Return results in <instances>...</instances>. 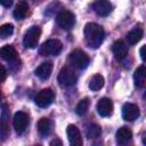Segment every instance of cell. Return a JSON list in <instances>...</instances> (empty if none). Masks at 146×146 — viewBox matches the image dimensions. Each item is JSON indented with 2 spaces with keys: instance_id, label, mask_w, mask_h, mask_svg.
I'll use <instances>...</instances> for the list:
<instances>
[{
  "instance_id": "cell-24",
  "label": "cell",
  "mask_w": 146,
  "mask_h": 146,
  "mask_svg": "<svg viewBox=\"0 0 146 146\" xmlns=\"http://www.w3.org/2000/svg\"><path fill=\"white\" fill-rule=\"evenodd\" d=\"M100 133H102V129L98 124H91V125H89V128L87 130V137L90 139L99 137Z\"/></svg>"
},
{
  "instance_id": "cell-23",
  "label": "cell",
  "mask_w": 146,
  "mask_h": 146,
  "mask_svg": "<svg viewBox=\"0 0 146 146\" xmlns=\"http://www.w3.org/2000/svg\"><path fill=\"white\" fill-rule=\"evenodd\" d=\"M88 107H89V100H88V98H83L76 105L75 112H76L78 115H84L88 111Z\"/></svg>"
},
{
  "instance_id": "cell-20",
  "label": "cell",
  "mask_w": 146,
  "mask_h": 146,
  "mask_svg": "<svg viewBox=\"0 0 146 146\" xmlns=\"http://www.w3.org/2000/svg\"><path fill=\"white\" fill-rule=\"evenodd\" d=\"M143 30L140 27H136L133 30H131L128 34H127V41L129 44H136L137 42H139L143 38Z\"/></svg>"
},
{
  "instance_id": "cell-5",
  "label": "cell",
  "mask_w": 146,
  "mask_h": 146,
  "mask_svg": "<svg viewBox=\"0 0 146 146\" xmlns=\"http://www.w3.org/2000/svg\"><path fill=\"white\" fill-rule=\"evenodd\" d=\"M56 22L63 30H71L75 24V16L70 10H62L57 14Z\"/></svg>"
},
{
  "instance_id": "cell-2",
  "label": "cell",
  "mask_w": 146,
  "mask_h": 146,
  "mask_svg": "<svg viewBox=\"0 0 146 146\" xmlns=\"http://www.w3.org/2000/svg\"><path fill=\"white\" fill-rule=\"evenodd\" d=\"M62 42L57 39H50L40 46L39 54L41 56H56L62 51Z\"/></svg>"
},
{
  "instance_id": "cell-19",
  "label": "cell",
  "mask_w": 146,
  "mask_h": 146,
  "mask_svg": "<svg viewBox=\"0 0 146 146\" xmlns=\"http://www.w3.org/2000/svg\"><path fill=\"white\" fill-rule=\"evenodd\" d=\"M27 11H29V3H27L25 0H21V1L16 5V7H15L13 14H14V17H15L16 19H23V18L26 16Z\"/></svg>"
},
{
  "instance_id": "cell-12",
  "label": "cell",
  "mask_w": 146,
  "mask_h": 146,
  "mask_svg": "<svg viewBox=\"0 0 146 146\" xmlns=\"http://www.w3.org/2000/svg\"><path fill=\"white\" fill-rule=\"evenodd\" d=\"M97 112L100 116H104V117L112 115V113H113L112 100L110 98H106V97L99 99V102L97 103Z\"/></svg>"
},
{
  "instance_id": "cell-30",
  "label": "cell",
  "mask_w": 146,
  "mask_h": 146,
  "mask_svg": "<svg viewBox=\"0 0 146 146\" xmlns=\"http://www.w3.org/2000/svg\"><path fill=\"white\" fill-rule=\"evenodd\" d=\"M1 98H2V96H1V91H0V103H1Z\"/></svg>"
},
{
  "instance_id": "cell-11",
  "label": "cell",
  "mask_w": 146,
  "mask_h": 146,
  "mask_svg": "<svg viewBox=\"0 0 146 146\" xmlns=\"http://www.w3.org/2000/svg\"><path fill=\"white\" fill-rule=\"evenodd\" d=\"M66 133H67V138L71 145L73 146H81L83 144L81 133L79 131V129L76 128V125L74 124H70L66 129Z\"/></svg>"
},
{
  "instance_id": "cell-21",
  "label": "cell",
  "mask_w": 146,
  "mask_h": 146,
  "mask_svg": "<svg viewBox=\"0 0 146 146\" xmlns=\"http://www.w3.org/2000/svg\"><path fill=\"white\" fill-rule=\"evenodd\" d=\"M104 78H103V75H100V74H95L92 78H91V80H90V82H89V88L92 90V91H97V90H100L103 87H104Z\"/></svg>"
},
{
  "instance_id": "cell-13",
  "label": "cell",
  "mask_w": 146,
  "mask_h": 146,
  "mask_svg": "<svg viewBox=\"0 0 146 146\" xmlns=\"http://www.w3.org/2000/svg\"><path fill=\"white\" fill-rule=\"evenodd\" d=\"M94 10L99 16H108L112 13V5L108 0H96L92 5Z\"/></svg>"
},
{
  "instance_id": "cell-26",
  "label": "cell",
  "mask_w": 146,
  "mask_h": 146,
  "mask_svg": "<svg viewBox=\"0 0 146 146\" xmlns=\"http://www.w3.org/2000/svg\"><path fill=\"white\" fill-rule=\"evenodd\" d=\"M6 78H7V71H6L5 66L0 64V82L5 81V80H6Z\"/></svg>"
},
{
  "instance_id": "cell-10",
  "label": "cell",
  "mask_w": 146,
  "mask_h": 146,
  "mask_svg": "<svg viewBox=\"0 0 146 146\" xmlns=\"http://www.w3.org/2000/svg\"><path fill=\"white\" fill-rule=\"evenodd\" d=\"M139 107L136 104L127 103L122 107V117L127 121H135L139 117Z\"/></svg>"
},
{
  "instance_id": "cell-8",
  "label": "cell",
  "mask_w": 146,
  "mask_h": 146,
  "mask_svg": "<svg viewBox=\"0 0 146 146\" xmlns=\"http://www.w3.org/2000/svg\"><path fill=\"white\" fill-rule=\"evenodd\" d=\"M0 136L2 140H6L7 137L9 136V110L7 104L2 105L1 119H0Z\"/></svg>"
},
{
  "instance_id": "cell-6",
  "label": "cell",
  "mask_w": 146,
  "mask_h": 146,
  "mask_svg": "<svg viewBox=\"0 0 146 146\" xmlns=\"http://www.w3.org/2000/svg\"><path fill=\"white\" fill-rule=\"evenodd\" d=\"M54 99H55V92L50 88H46L38 92L34 102L39 107H48L54 102Z\"/></svg>"
},
{
  "instance_id": "cell-25",
  "label": "cell",
  "mask_w": 146,
  "mask_h": 146,
  "mask_svg": "<svg viewBox=\"0 0 146 146\" xmlns=\"http://www.w3.org/2000/svg\"><path fill=\"white\" fill-rule=\"evenodd\" d=\"M14 32V26L13 24H3L0 26V38L1 39H6L8 36H10Z\"/></svg>"
},
{
  "instance_id": "cell-4",
  "label": "cell",
  "mask_w": 146,
  "mask_h": 146,
  "mask_svg": "<svg viewBox=\"0 0 146 146\" xmlns=\"http://www.w3.org/2000/svg\"><path fill=\"white\" fill-rule=\"evenodd\" d=\"M68 59H70V63L74 67H76L79 70H83V68H86L89 65V57H88V55L84 51L80 50V49L73 50L71 52Z\"/></svg>"
},
{
  "instance_id": "cell-28",
  "label": "cell",
  "mask_w": 146,
  "mask_h": 146,
  "mask_svg": "<svg viewBox=\"0 0 146 146\" xmlns=\"http://www.w3.org/2000/svg\"><path fill=\"white\" fill-rule=\"evenodd\" d=\"M63 143H62V140H59V139H54L52 141H50V145L51 146H54V145H62Z\"/></svg>"
},
{
  "instance_id": "cell-1",
  "label": "cell",
  "mask_w": 146,
  "mask_h": 146,
  "mask_svg": "<svg viewBox=\"0 0 146 146\" xmlns=\"http://www.w3.org/2000/svg\"><path fill=\"white\" fill-rule=\"evenodd\" d=\"M104 30L100 25L96 24V23H88L84 26V38H86V42L90 48H98L103 41H104Z\"/></svg>"
},
{
  "instance_id": "cell-27",
  "label": "cell",
  "mask_w": 146,
  "mask_h": 146,
  "mask_svg": "<svg viewBox=\"0 0 146 146\" xmlns=\"http://www.w3.org/2000/svg\"><path fill=\"white\" fill-rule=\"evenodd\" d=\"M14 0H0V5L3 7H10L13 5Z\"/></svg>"
},
{
  "instance_id": "cell-29",
  "label": "cell",
  "mask_w": 146,
  "mask_h": 146,
  "mask_svg": "<svg viewBox=\"0 0 146 146\" xmlns=\"http://www.w3.org/2000/svg\"><path fill=\"white\" fill-rule=\"evenodd\" d=\"M144 50H145V46H143L141 48H140V57H141V59L143 60H145V54H144Z\"/></svg>"
},
{
  "instance_id": "cell-15",
  "label": "cell",
  "mask_w": 146,
  "mask_h": 146,
  "mask_svg": "<svg viewBox=\"0 0 146 146\" xmlns=\"http://www.w3.org/2000/svg\"><path fill=\"white\" fill-rule=\"evenodd\" d=\"M51 72H52V63L51 62H44L36 67L35 75L41 80H47L51 75Z\"/></svg>"
},
{
  "instance_id": "cell-22",
  "label": "cell",
  "mask_w": 146,
  "mask_h": 146,
  "mask_svg": "<svg viewBox=\"0 0 146 146\" xmlns=\"http://www.w3.org/2000/svg\"><path fill=\"white\" fill-rule=\"evenodd\" d=\"M38 130L41 135H48L51 130V121L48 117H41L38 122Z\"/></svg>"
},
{
  "instance_id": "cell-3",
  "label": "cell",
  "mask_w": 146,
  "mask_h": 146,
  "mask_svg": "<svg viewBox=\"0 0 146 146\" xmlns=\"http://www.w3.org/2000/svg\"><path fill=\"white\" fill-rule=\"evenodd\" d=\"M40 35H41V29L39 26H36V25L31 26L25 32V35H24V39H23L24 47L25 48H30V49L35 48L38 42H39Z\"/></svg>"
},
{
  "instance_id": "cell-16",
  "label": "cell",
  "mask_w": 146,
  "mask_h": 146,
  "mask_svg": "<svg viewBox=\"0 0 146 146\" xmlns=\"http://www.w3.org/2000/svg\"><path fill=\"white\" fill-rule=\"evenodd\" d=\"M0 57L9 63H13L17 60V51L13 46L6 44L2 48H0Z\"/></svg>"
},
{
  "instance_id": "cell-14",
  "label": "cell",
  "mask_w": 146,
  "mask_h": 146,
  "mask_svg": "<svg viewBox=\"0 0 146 146\" xmlns=\"http://www.w3.org/2000/svg\"><path fill=\"white\" fill-rule=\"evenodd\" d=\"M112 51L117 60H122L128 55V47L122 40H117L112 46Z\"/></svg>"
},
{
  "instance_id": "cell-17",
  "label": "cell",
  "mask_w": 146,
  "mask_h": 146,
  "mask_svg": "<svg viewBox=\"0 0 146 146\" xmlns=\"http://www.w3.org/2000/svg\"><path fill=\"white\" fill-rule=\"evenodd\" d=\"M115 137H116V143H117V144L124 145V144H127L128 141L131 140L132 132H131V130H130L129 128L122 127V128H120V129L116 131Z\"/></svg>"
},
{
  "instance_id": "cell-9",
  "label": "cell",
  "mask_w": 146,
  "mask_h": 146,
  "mask_svg": "<svg viewBox=\"0 0 146 146\" xmlns=\"http://www.w3.org/2000/svg\"><path fill=\"white\" fill-rule=\"evenodd\" d=\"M13 124H14L15 130L18 133L24 132V130L26 129V127L29 124V116H27V114L25 112H22V111L16 112L15 115H14Z\"/></svg>"
},
{
  "instance_id": "cell-7",
  "label": "cell",
  "mask_w": 146,
  "mask_h": 146,
  "mask_svg": "<svg viewBox=\"0 0 146 146\" xmlns=\"http://www.w3.org/2000/svg\"><path fill=\"white\" fill-rule=\"evenodd\" d=\"M58 82L60 86L71 87L76 82V75L71 68L63 67L58 73Z\"/></svg>"
},
{
  "instance_id": "cell-18",
  "label": "cell",
  "mask_w": 146,
  "mask_h": 146,
  "mask_svg": "<svg viewBox=\"0 0 146 146\" xmlns=\"http://www.w3.org/2000/svg\"><path fill=\"white\" fill-rule=\"evenodd\" d=\"M133 80H135V84L138 88H144L145 83H146V67L144 65L139 66L133 74Z\"/></svg>"
}]
</instances>
